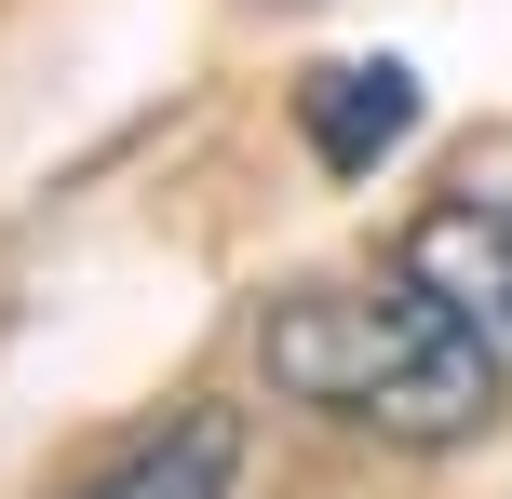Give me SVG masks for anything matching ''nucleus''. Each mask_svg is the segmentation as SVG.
<instances>
[{
	"label": "nucleus",
	"mask_w": 512,
	"mask_h": 499,
	"mask_svg": "<svg viewBox=\"0 0 512 499\" xmlns=\"http://www.w3.org/2000/svg\"><path fill=\"white\" fill-rule=\"evenodd\" d=\"M256 378L283 405H310V419H337V432H378V446H472L499 419V392H512V365L405 257L283 284L256 311Z\"/></svg>",
	"instance_id": "nucleus-1"
},
{
	"label": "nucleus",
	"mask_w": 512,
	"mask_h": 499,
	"mask_svg": "<svg viewBox=\"0 0 512 499\" xmlns=\"http://www.w3.org/2000/svg\"><path fill=\"white\" fill-rule=\"evenodd\" d=\"M391 257H405L418 284H432L445 311H459L472 338L512 365V189H486V176L432 189V203L405 216V243H391Z\"/></svg>",
	"instance_id": "nucleus-2"
},
{
	"label": "nucleus",
	"mask_w": 512,
	"mask_h": 499,
	"mask_svg": "<svg viewBox=\"0 0 512 499\" xmlns=\"http://www.w3.org/2000/svg\"><path fill=\"white\" fill-rule=\"evenodd\" d=\"M297 135L324 176H364V162H391L418 135V81L391 68V54H351V68H310L297 81Z\"/></svg>",
	"instance_id": "nucleus-3"
},
{
	"label": "nucleus",
	"mask_w": 512,
	"mask_h": 499,
	"mask_svg": "<svg viewBox=\"0 0 512 499\" xmlns=\"http://www.w3.org/2000/svg\"><path fill=\"white\" fill-rule=\"evenodd\" d=\"M230 486H243V419L230 405H189V419L135 432L122 459H95L68 499H230Z\"/></svg>",
	"instance_id": "nucleus-4"
}]
</instances>
